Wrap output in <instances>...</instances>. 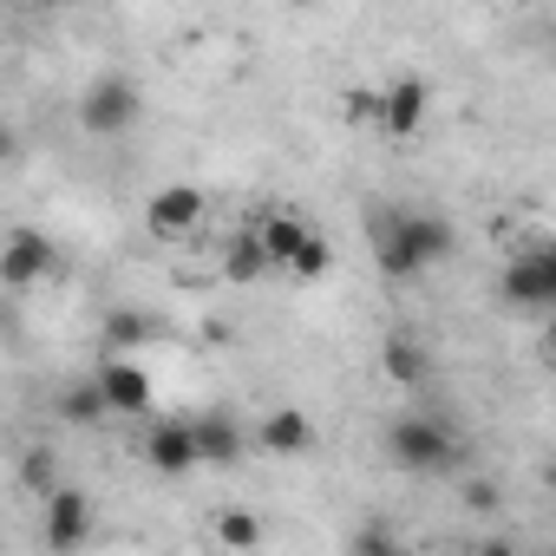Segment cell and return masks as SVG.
Segmentation results:
<instances>
[{
	"label": "cell",
	"mask_w": 556,
	"mask_h": 556,
	"mask_svg": "<svg viewBox=\"0 0 556 556\" xmlns=\"http://www.w3.org/2000/svg\"><path fill=\"white\" fill-rule=\"evenodd\" d=\"M367 242H374V262L393 275V282H413V275L439 268L452 255V223L439 210H374L367 216Z\"/></svg>",
	"instance_id": "1"
},
{
	"label": "cell",
	"mask_w": 556,
	"mask_h": 556,
	"mask_svg": "<svg viewBox=\"0 0 556 556\" xmlns=\"http://www.w3.org/2000/svg\"><path fill=\"white\" fill-rule=\"evenodd\" d=\"M458 432L445 426V419H432V413H400L393 426H387V458L400 465V471H413V478H439V471H452L458 465Z\"/></svg>",
	"instance_id": "2"
},
{
	"label": "cell",
	"mask_w": 556,
	"mask_h": 556,
	"mask_svg": "<svg viewBox=\"0 0 556 556\" xmlns=\"http://www.w3.org/2000/svg\"><path fill=\"white\" fill-rule=\"evenodd\" d=\"M79 125H86L92 138H118V131H131V125H138V86H131L125 73L92 79L86 99H79Z\"/></svg>",
	"instance_id": "3"
},
{
	"label": "cell",
	"mask_w": 556,
	"mask_h": 556,
	"mask_svg": "<svg viewBox=\"0 0 556 556\" xmlns=\"http://www.w3.org/2000/svg\"><path fill=\"white\" fill-rule=\"evenodd\" d=\"M380 99H387V112H380V131L387 138H419V125H426V112H432V86L426 79H393V86H380Z\"/></svg>",
	"instance_id": "4"
},
{
	"label": "cell",
	"mask_w": 556,
	"mask_h": 556,
	"mask_svg": "<svg viewBox=\"0 0 556 556\" xmlns=\"http://www.w3.org/2000/svg\"><path fill=\"white\" fill-rule=\"evenodd\" d=\"M203 210H210V197H203L197 184H164V190L144 203V223H151L157 236H190V229L203 223Z\"/></svg>",
	"instance_id": "5"
},
{
	"label": "cell",
	"mask_w": 556,
	"mask_h": 556,
	"mask_svg": "<svg viewBox=\"0 0 556 556\" xmlns=\"http://www.w3.org/2000/svg\"><path fill=\"white\" fill-rule=\"evenodd\" d=\"M53 268H60V262H53V242L34 236V229H14L8 255H0V282H8V289H34L40 275H53Z\"/></svg>",
	"instance_id": "6"
},
{
	"label": "cell",
	"mask_w": 556,
	"mask_h": 556,
	"mask_svg": "<svg viewBox=\"0 0 556 556\" xmlns=\"http://www.w3.org/2000/svg\"><path fill=\"white\" fill-rule=\"evenodd\" d=\"M86 536H92V504H86L79 491L53 484V491H47V543H53V549H79Z\"/></svg>",
	"instance_id": "7"
},
{
	"label": "cell",
	"mask_w": 556,
	"mask_h": 556,
	"mask_svg": "<svg viewBox=\"0 0 556 556\" xmlns=\"http://www.w3.org/2000/svg\"><path fill=\"white\" fill-rule=\"evenodd\" d=\"M504 302L510 308H556V289H549V275H543V262H536V249H523V255H510V268H504Z\"/></svg>",
	"instance_id": "8"
},
{
	"label": "cell",
	"mask_w": 556,
	"mask_h": 556,
	"mask_svg": "<svg viewBox=\"0 0 556 556\" xmlns=\"http://www.w3.org/2000/svg\"><path fill=\"white\" fill-rule=\"evenodd\" d=\"M144 458H151L164 478H184L190 465H203L197 426H151V439H144Z\"/></svg>",
	"instance_id": "9"
},
{
	"label": "cell",
	"mask_w": 556,
	"mask_h": 556,
	"mask_svg": "<svg viewBox=\"0 0 556 556\" xmlns=\"http://www.w3.org/2000/svg\"><path fill=\"white\" fill-rule=\"evenodd\" d=\"M92 380L105 387L112 413H144V406H151V374H144L138 361H118V354H112V361H105V367H99Z\"/></svg>",
	"instance_id": "10"
},
{
	"label": "cell",
	"mask_w": 556,
	"mask_h": 556,
	"mask_svg": "<svg viewBox=\"0 0 556 556\" xmlns=\"http://www.w3.org/2000/svg\"><path fill=\"white\" fill-rule=\"evenodd\" d=\"M262 452H275V458H302V452H315V419L295 413V406H275V413L262 419Z\"/></svg>",
	"instance_id": "11"
},
{
	"label": "cell",
	"mask_w": 556,
	"mask_h": 556,
	"mask_svg": "<svg viewBox=\"0 0 556 556\" xmlns=\"http://www.w3.org/2000/svg\"><path fill=\"white\" fill-rule=\"evenodd\" d=\"M380 367H387V380H393V387H406V393H419V387L432 380V361H426V348H419V341H406V334H393V341H387Z\"/></svg>",
	"instance_id": "12"
},
{
	"label": "cell",
	"mask_w": 556,
	"mask_h": 556,
	"mask_svg": "<svg viewBox=\"0 0 556 556\" xmlns=\"http://www.w3.org/2000/svg\"><path fill=\"white\" fill-rule=\"evenodd\" d=\"M255 236H262L268 262H282V268H289V262H295V249H302L315 229H308L302 216H282V210H275V216H262V223H255Z\"/></svg>",
	"instance_id": "13"
},
{
	"label": "cell",
	"mask_w": 556,
	"mask_h": 556,
	"mask_svg": "<svg viewBox=\"0 0 556 556\" xmlns=\"http://www.w3.org/2000/svg\"><path fill=\"white\" fill-rule=\"evenodd\" d=\"M197 445H203V465H236V458H242V432H236L229 413L197 419Z\"/></svg>",
	"instance_id": "14"
},
{
	"label": "cell",
	"mask_w": 556,
	"mask_h": 556,
	"mask_svg": "<svg viewBox=\"0 0 556 556\" xmlns=\"http://www.w3.org/2000/svg\"><path fill=\"white\" fill-rule=\"evenodd\" d=\"M262 268H275V262H268V249H262V236H255V229H249V236H236V242H229V255H223V275H229V282H255Z\"/></svg>",
	"instance_id": "15"
},
{
	"label": "cell",
	"mask_w": 556,
	"mask_h": 556,
	"mask_svg": "<svg viewBox=\"0 0 556 556\" xmlns=\"http://www.w3.org/2000/svg\"><path fill=\"white\" fill-rule=\"evenodd\" d=\"M60 413H66V419H73V426H92V419H99V413H112V400H105V387H99V380H92V387H73V393H66V400H60Z\"/></svg>",
	"instance_id": "16"
},
{
	"label": "cell",
	"mask_w": 556,
	"mask_h": 556,
	"mask_svg": "<svg viewBox=\"0 0 556 556\" xmlns=\"http://www.w3.org/2000/svg\"><path fill=\"white\" fill-rule=\"evenodd\" d=\"M138 341H151V321L131 315V308H112L105 315V348H138Z\"/></svg>",
	"instance_id": "17"
},
{
	"label": "cell",
	"mask_w": 556,
	"mask_h": 556,
	"mask_svg": "<svg viewBox=\"0 0 556 556\" xmlns=\"http://www.w3.org/2000/svg\"><path fill=\"white\" fill-rule=\"evenodd\" d=\"M216 543H229V549H255V543H262V523L242 517V510H223V517H216Z\"/></svg>",
	"instance_id": "18"
},
{
	"label": "cell",
	"mask_w": 556,
	"mask_h": 556,
	"mask_svg": "<svg viewBox=\"0 0 556 556\" xmlns=\"http://www.w3.org/2000/svg\"><path fill=\"white\" fill-rule=\"evenodd\" d=\"M328 262H334V255H328V242H321V236H308V242L295 249L289 275H302V282H321V275H328Z\"/></svg>",
	"instance_id": "19"
},
{
	"label": "cell",
	"mask_w": 556,
	"mask_h": 556,
	"mask_svg": "<svg viewBox=\"0 0 556 556\" xmlns=\"http://www.w3.org/2000/svg\"><path fill=\"white\" fill-rule=\"evenodd\" d=\"M380 112H387L380 92H348V118H354V125H380Z\"/></svg>",
	"instance_id": "20"
},
{
	"label": "cell",
	"mask_w": 556,
	"mask_h": 556,
	"mask_svg": "<svg viewBox=\"0 0 556 556\" xmlns=\"http://www.w3.org/2000/svg\"><path fill=\"white\" fill-rule=\"evenodd\" d=\"M465 504H471L478 517H484V510H497V484H491V478H471V484H465Z\"/></svg>",
	"instance_id": "21"
},
{
	"label": "cell",
	"mask_w": 556,
	"mask_h": 556,
	"mask_svg": "<svg viewBox=\"0 0 556 556\" xmlns=\"http://www.w3.org/2000/svg\"><path fill=\"white\" fill-rule=\"evenodd\" d=\"M27 484H34V491H53V458H47V452L27 458Z\"/></svg>",
	"instance_id": "22"
},
{
	"label": "cell",
	"mask_w": 556,
	"mask_h": 556,
	"mask_svg": "<svg viewBox=\"0 0 556 556\" xmlns=\"http://www.w3.org/2000/svg\"><path fill=\"white\" fill-rule=\"evenodd\" d=\"M536 262H543V275H549V289H556V242H536Z\"/></svg>",
	"instance_id": "23"
}]
</instances>
